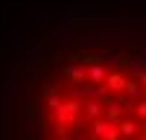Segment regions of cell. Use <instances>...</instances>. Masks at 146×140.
Returning a JSON list of instances; mask_svg holds the SVG:
<instances>
[{
    "instance_id": "1",
    "label": "cell",
    "mask_w": 146,
    "mask_h": 140,
    "mask_svg": "<svg viewBox=\"0 0 146 140\" xmlns=\"http://www.w3.org/2000/svg\"><path fill=\"white\" fill-rule=\"evenodd\" d=\"M18 140H146V53L64 41L18 73Z\"/></svg>"
}]
</instances>
